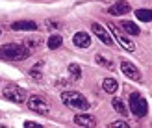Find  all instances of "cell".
<instances>
[{
	"label": "cell",
	"mask_w": 152,
	"mask_h": 128,
	"mask_svg": "<svg viewBox=\"0 0 152 128\" xmlns=\"http://www.w3.org/2000/svg\"><path fill=\"white\" fill-rule=\"evenodd\" d=\"M30 56H32V50L26 45L6 43L0 47V59H6V61H24Z\"/></svg>",
	"instance_id": "6da1fadb"
},
{
	"label": "cell",
	"mask_w": 152,
	"mask_h": 128,
	"mask_svg": "<svg viewBox=\"0 0 152 128\" xmlns=\"http://www.w3.org/2000/svg\"><path fill=\"white\" fill-rule=\"evenodd\" d=\"M61 102L65 104L67 108L76 110V111H87L89 110V102L87 99L78 91H65L61 95Z\"/></svg>",
	"instance_id": "7a4b0ae2"
},
{
	"label": "cell",
	"mask_w": 152,
	"mask_h": 128,
	"mask_svg": "<svg viewBox=\"0 0 152 128\" xmlns=\"http://www.w3.org/2000/svg\"><path fill=\"white\" fill-rule=\"evenodd\" d=\"M128 111H132L137 119H143L148 113V104L141 93H132L128 97Z\"/></svg>",
	"instance_id": "3957f363"
},
{
	"label": "cell",
	"mask_w": 152,
	"mask_h": 128,
	"mask_svg": "<svg viewBox=\"0 0 152 128\" xmlns=\"http://www.w3.org/2000/svg\"><path fill=\"white\" fill-rule=\"evenodd\" d=\"M108 28H110V32L113 34V37H115V39L119 41V45H121V47H123L124 50H128V52H134V50H135L134 41H132L130 37H128V34H124L119 26H115V24H111V22H110Z\"/></svg>",
	"instance_id": "277c9868"
},
{
	"label": "cell",
	"mask_w": 152,
	"mask_h": 128,
	"mask_svg": "<svg viewBox=\"0 0 152 128\" xmlns=\"http://www.w3.org/2000/svg\"><path fill=\"white\" fill-rule=\"evenodd\" d=\"M4 99L11 100L15 104H22L26 100V91L17 84H10L7 87H4Z\"/></svg>",
	"instance_id": "5b68a950"
},
{
	"label": "cell",
	"mask_w": 152,
	"mask_h": 128,
	"mask_svg": "<svg viewBox=\"0 0 152 128\" xmlns=\"http://www.w3.org/2000/svg\"><path fill=\"white\" fill-rule=\"evenodd\" d=\"M28 108L35 111V113H39V115H48V104L43 100V97L39 95H32V97H28Z\"/></svg>",
	"instance_id": "8992f818"
},
{
	"label": "cell",
	"mask_w": 152,
	"mask_h": 128,
	"mask_svg": "<svg viewBox=\"0 0 152 128\" xmlns=\"http://www.w3.org/2000/svg\"><path fill=\"white\" fill-rule=\"evenodd\" d=\"M121 71H123V74H124L126 78H130L134 82H141V72H139V69L132 61L123 59V61H121Z\"/></svg>",
	"instance_id": "52a82bcc"
},
{
	"label": "cell",
	"mask_w": 152,
	"mask_h": 128,
	"mask_svg": "<svg viewBox=\"0 0 152 128\" xmlns=\"http://www.w3.org/2000/svg\"><path fill=\"white\" fill-rule=\"evenodd\" d=\"M91 32H93V34L98 37V39H100V41L106 45V47H113L115 39H113V37H111L108 32H106L102 24H98V22H93V24H91Z\"/></svg>",
	"instance_id": "ba28073f"
},
{
	"label": "cell",
	"mask_w": 152,
	"mask_h": 128,
	"mask_svg": "<svg viewBox=\"0 0 152 128\" xmlns=\"http://www.w3.org/2000/svg\"><path fill=\"white\" fill-rule=\"evenodd\" d=\"M11 30H15V32H34V30H37V22H34V20H15V22H11Z\"/></svg>",
	"instance_id": "9c48e42d"
},
{
	"label": "cell",
	"mask_w": 152,
	"mask_h": 128,
	"mask_svg": "<svg viewBox=\"0 0 152 128\" xmlns=\"http://www.w3.org/2000/svg\"><path fill=\"white\" fill-rule=\"evenodd\" d=\"M74 123L78 124V126H87V128H91V126H96V117H93V115H89V113H78L74 117Z\"/></svg>",
	"instance_id": "30bf717a"
},
{
	"label": "cell",
	"mask_w": 152,
	"mask_h": 128,
	"mask_svg": "<svg viewBox=\"0 0 152 128\" xmlns=\"http://www.w3.org/2000/svg\"><path fill=\"white\" fill-rule=\"evenodd\" d=\"M72 41H74L76 47H80V48H89L91 47V35L87 32H76Z\"/></svg>",
	"instance_id": "8fae6325"
},
{
	"label": "cell",
	"mask_w": 152,
	"mask_h": 128,
	"mask_svg": "<svg viewBox=\"0 0 152 128\" xmlns=\"http://www.w3.org/2000/svg\"><path fill=\"white\" fill-rule=\"evenodd\" d=\"M108 11H110L111 15H117V17H119V15H126L128 11H130V4L124 2V0H121V2H115V4H113Z\"/></svg>",
	"instance_id": "7c38bea8"
},
{
	"label": "cell",
	"mask_w": 152,
	"mask_h": 128,
	"mask_svg": "<svg viewBox=\"0 0 152 128\" xmlns=\"http://www.w3.org/2000/svg\"><path fill=\"white\" fill-rule=\"evenodd\" d=\"M121 30L128 35H139V26L132 20H123L121 22Z\"/></svg>",
	"instance_id": "4fadbf2b"
},
{
	"label": "cell",
	"mask_w": 152,
	"mask_h": 128,
	"mask_svg": "<svg viewBox=\"0 0 152 128\" xmlns=\"http://www.w3.org/2000/svg\"><path fill=\"white\" fill-rule=\"evenodd\" d=\"M102 87H104V91L108 93V95H113L119 89V82L115 80V78H106L104 82H102Z\"/></svg>",
	"instance_id": "5bb4252c"
},
{
	"label": "cell",
	"mask_w": 152,
	"mask_h": 128,
	"mask_svg": "<svg viewBox=\"0 0 152 128\" xmlns=\"http://www.w3.org/2000/svg\"><path fill=\"white\" fill-rule=\"evenodd\" d=\"M47 45H48V48H50V50H58V48L63 45V37L59 35V34H52V35L48 37Z\"/></svg>",
	"instance_id": "9a60e30c"
},
{
	"label": "cell",
	"mask_w": 152,
	"mask_h": 128,
	"mask_svg": "<svg viewBox=\"0 0 152 128\" xmlns=\"http://www.w3.org/2000/svg\"><path fill=\"white\" fill-rule=\"evenodd\" d=\"M111 104H113V108H115V111L119 115H128V110H126V104L123 102V99H119V97H113V100H111Z\"/></svg>",
	"instance_id": "2e32d148"
},
{
	"label": "cell",
	"mask_w": 152,
	"mask_h": 128,
	"mask_svg": "<svg viewBox=\"0 0 152 128\" xmlns=\"http://www.w3.org/2000/svg\"><path fill=\"white\" fill-rule=\"evenodd\" d=\"M95 61H96V65H100V67H104V69H108V71H113V69H115L111 59L104 58L102 54H96V56H95Z\"/></svg>",
	"instance_id": "e0dca14e"
},
{
	"label": "cell",
	"mask_w": 152,
	"mask_h": 128,
	"mask_svg": "<svg viewBox=\"0 0 152 128\" xmlns=\"http://www.w3.org/2000/svg\"><path fill=\"white\" fill-rule=\"evenodd\" d=\"M135 17H137L141 22H150L152 20V11L147 10V7H141V10L135 11Z\"/></svg>",
	"instance_id": "ac0fdd59"
},
{
	"label": "cell",
	"mask_w": 152,
	"mask_h": 128,
	"mask_svg": "<svg viewBox=\"0 0 152 128\" xmlns=\"http://www.w3.org/2000/svg\"><path fill=\"white\" fill-rule=\"evenodd\" d=\"M24 45H26V47L34 52L35 48H39L41 45H43V39H41V37H28V39L24 41Z\"/></svg>",
	"instance_id": "d6986e66"
},
{
	"label": "cell",
	"mask_w": 152,
	"mask_h": 128,
	"mask_svg": "<svg viewBox=\"0 0 152 128\" xmlns=\"http://www.w3.org/2000/svg\"><path fill=\"white\" fill-rule=\"evenodd\" d=\"M43 65L45 61H39V63H35L32 69H30V76L32 78H37V80H41L43 78V74H41V69H43Z\"/></svg>",
	"instance_id": "ffe728a7"
},
{
	"label": "cell",
	"mask_w": 152,
	"mask_h": 128,
	"mask_svg": "<svg viewBox=\"0 0 152 128\" xmlns=\"http://www.w3.org/2000/svg\"><path fill=\"white\" fill-rule=\"evenodd\" d=\"M69 71H71V74H72L74 80H78V78L82 76V71H80V67L76 65V63H71V65H69Z\"/></svg>",
	"instance_id": "44dd1931"
},
{
	"label": "cell",
	"mask_w": 152,
	"mask_h": 128,
	"mask_svg": "<svg viewBox=\"0 0 152 128\" xmlns=\"http://www.w3.org/2000/svg\"><path fill=\"white\" fill-rule=\"evenodd\" d=\"M110 126H113V128H126V126H130V124H128V121H113Z\"/></svg>",
	"instance_id": "7402d4cb"
},
{
	"label": "cell",
	"mask_w": 152,
	"mask_h": 128,
	"mask_svg": "<svg viewBox=\"0 0 152 128\" xmlns=\"http://www.w3.org/2000/svg\"><path fill=\"white\" fill-rule=\"evenodd\" d=\"M24 126H26V128H39L41 124H39V123H34V121H26Z\"/></svg>",
	"instance_id": "603a6c76"
},
{
	"label": "cell",
	"mask_w": 152,
	"mask_h": 128,
	"mask_svg": "<svg viewBox=\"0 0 152 128\" xmlns=\"http://www.w3.org/2000/svg\"><path fill=\"white\" fill-rule=\"evenodd\" d=\"M48 28H58L59 24H58V22H52V20H48V24H47Z\"/></svg>",
	"instance_id": "cb8c5ba5"
}]
</instances>
